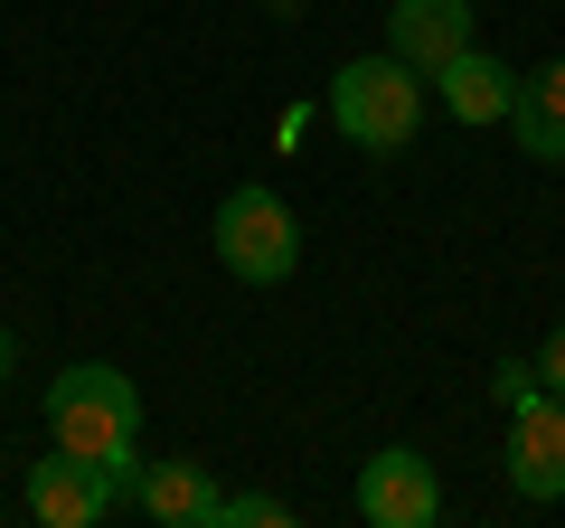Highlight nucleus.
<instances>
[{"mask_svg":"<svg viewBox=\"0 0 565 528\" xmlns=\"http://www.w3.org/2000/svg\"><path fill=\"white\" fill-rule=\"evenodd\" d=\"M509 133H519L527 161H565V66H537L509 95Z\"/></svg>","mask_w":565,"mask_h":528,"instance_id":"10","label":"nucleus"},{"mask_svg":"<svg viewBox=\"0 0 565 528\" xmlns=\"http://www.w3.org/2000/svg\"><path fill=\"white\" fill-rule=\"evenodd\" d=\"M330 123L359 151H405L424 133V76L405 57H349L330 76Z\"/></svg>","mask_w":565,"mask_h":528,"instance_id":"2","label":"nucleus"},{"mask_svg":"<svg viewBox=\"0 0 565 528\" xmlns=\"http://www.w3.org/2000/svg\"><path fill=\"white\" fill-rule=\"evenodd\" d=\"M471 47V0H396L386 10V57H405L415 76L452 66Z\"/></svg>","mask_w":565,"mask_h":528,"instance_id":"7","label":"nucleus"},{"mask_svg":"<svg viewBox=\"0 0 565 528\" xmlns=\"http://www.w3.org/2000/svg\"><path fill=\"white\" fill-rule=\"evenodd\" d=\"M434 95H444L452 123H509V95H519V76H509L500 57H481V47H462L452 66H434Z\"/></svg>","mask_w":565,"mask_h":528,"instance_id":"9","label":"nucleus"},{"mask_svg":"<svg viewBox=\"0 0 565 528\" xmlns=\"http://www.w3.org/2000/svg\"><path fill=\"white\" fill-rule=\"evenodd\" d=\"M10 359H20V340H10V330H0V378H10Z\"/></svg>","mask_w":565,"mask_h":528,"instance_id":"14","label":"nucleus"},{"mask_svg":"<svg viewBox=\"0 0 565 528\" xmlns=\"http://www.w3.org/2000/svg\"><path fill=\"white\" fill-rule=\"evenodd\" d=\"M537 378H546V387H556V397H565V321L546 330V349H537Z\"/></svg>","mask_w":565,"mask_h":528,"instance_id":"13","label":"nucleus"},{"mask_svg":"<svg viewBox=\"0 0 565 528\" xmlns=\"http://www.w3.org/2000/svg\"><path fill=\"white\" fill-rule=\"evenodd\" d=\"M132 509L151 528H217L226 490L207 482V463H141L132 472Z\"/></svg>","mask_w":565,"mask_h":528,"instance_id":"8","label":"nucleus"},{"mask_svg":"<svg viewBox=\"0 0 565 528\" xmlns=\"http://www.w3.org/2000/svg\"><path fill=\"white\" fill-rule=\"evenodd\" d=\"M217 264L236 274V284H282V274L302 264V226H292V208H282L274 189H226V208H217Z\"/></svg>","mask_w":565,"mask_h":528,"instance_id":"3","label":"nucleus"},{"mask_svg":"<svg viewBox=\"0 0 565 528\" xmlns=\"http://www.w3.org/2000/svg\"><path fill=\"white\" fill-rule=\"evenodd\" d=\"M490 397H500L509 415H519L527 397H546V378H537V359H500V378H490Z\"/></svg>","mask_w":565,"mask_h":528,"instance_id":"12","label":"nucleus"},{"mask_svg":"<svg viewBox=\"0 0 565 528\" xmlns=\"http://www.w3.org/2000/svg\"><path fill=\"white\" fill-rule=\"evenodd\" d=\"M434 509H444V482H434V463L415 444H386L359 463V519L367 528H434Z\"/></svg>","mask_w":565,"mask_h":528,"instance_id":"5","label":"nucleus"},{"mask_svg":"<svg viewBox=\"0 0 565 528\" xmlns=\"http://www.w3.org/2000/svg\"><path fill=\"white\" fill-rule=\"evenodd\" d=\"M122 500H132V472L95 463V453H66V444L29 472V519L39 528H95V519H114Z\"/></svg>","mask_w":565,"mask_h":528,"instance_id":"4","label":"nucleus"},{"mask_svg":"<svg viewBox=\"0 0 565 528\" xmlns=\"http://www.w3.org/2000/svg\"><path fill=\"white\" fill-rule=\"evenodd\" d=\"M509 490L519 500H565V397H527L509 415Z\"/></svg>","mask_w":565,"mask_h":528,"instance_id":"6","label":"nucleus"},{"mask_svg":"<svg viewBox=\"0 0 565 528\" xmlns=\"http://www.w3.org/2000/svg\"><path fill=\"white\" fill-rule=\"evenodd\" d=\"M282 519H292V509H282L274 490H236V500L217 509V528H282Z\"/></svg>","mask_w":565,"mask_h":528,"instance_id":"11","label":"nucleus"},{"mask_svg":"<svg viewBox=\"0 0 565 528\" xmlns=\"http://www.w3.org/2000/svg\"><path fill=\"white\" fill-rule=\"evenodd\" d=\"M47 434H57L66 453H95V463H122L141 472V387L122 378V368L85 359V368H57V387H47Z\"/></svg>","mask_w":565,"mask_h":528,"instance_id":"1","label":"nucleus"},{"mask_svg":"<svg viewBox=\"0 0 565 528\" xmlns=\"http://www.w3.org/2000/svg\"><path fill=\"white\" fill-rule=\"evenodd\" d=\"M274 10H282V20H292V0H274Z\"/></svg>","mask_w":565,"mask_h":528,"instance_id":"15","label":"nucleus"}]
</instances>
